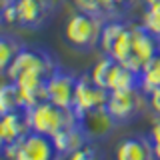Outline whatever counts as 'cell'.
Wrapping results in <instances>:
<instances>
[{"label":"cell","mask_w":160,"mask_h":160,"mask_svg":"<svg viewBox=\"0 0 160 160\" xmlns=\"http://www.w3.org/2000/svg\"><path fill=\"white\" fill-rule=\"evenodd\" d=\"M116 156L120 160H152L154 146L152 140L144 136H128L122 138L116 146Z\"/></svg>","instance_id":"13"},{"label":"cell","mask_w":160,"mask_h":160,"mask_svg":"<svg viewBox=\"0 0 160 160\" xmlns=\"http://www.w3.org/2000/svg\"><path fill=\"white\" fill-rule=\"evenodd\" d=\"M16 14L18 26L40 28L54 12L44 4V0H16Z\"/></svg>","instance_id":"12"},{"label":"cell","mask_w":160,"mask_h":160,"mask_svg":"<svg viewBox=\"0 0 160 160\" xmlns=\"http://www.w3.org/2000/svg\"><path fill=\"white\" fill-rule=\"evenodd\" d=\"M144 6H158L160 8V0H142Z\"/></svg>","instance_id":"24"},{"label":"cell","mask_w":160,"mask_h":160,"mask_svg":"<svg viewBox=\"0 0 160 160\" xmlns=\"http://www.w3.org/2000/svg\"><path fill=\"white\" fill-rule=\"evenodd\" d=\"M2 154L10 160H54L58 158L54 138L42 132H30L24 140L12 146H4Z\"/></svg>","instance_id":"5"},{"label":"cell","mask_w":160,"mask_h":160,"mask_svg":"<svg viewBox=\"0 0 160 160\" xmlns=\"http://www.w3.org/2000/svg\"><path fill=\"white\" fill-rule=\"evenodd\" d=\"M96 148H94V144H92V140H88L84 146H80L76 152H72L68 158H72V160H88V158H94L96 156Z\"/></svg>","instance_id":"20"},{"label":"cell","mask_w":160,"mask_h":160,"mask_svg":"<svg viewBox=\"0 0 160 160\" xmlns=\"http://www.w3.org/2000/svg\"><path fill=\"white\" fill-rule=\"evenodd\" d=\"M138 0H72L78 10L96 14L102 20L108 18H126Z\"/></svg>","instance_id":"11"},{"label":"cell","mask_w":160,"mask_h":160,"mask_svg":"<svg viewBox=\"0 0 160 160\" xmlns=\"http://www.w3.org/2000/svg\"><path fill=\"white\" fill-rule=\"evenodd\" d=\"M148 108V94L142 88L128 90H110L106 100V110L116 120V124L132 122Z\"/></svg>","instance_id":"3"},{"label":"cell","mask_w":160,"mask_h":160,"mask_svg":"<svg viewBox=\"0 0 160 160\" xmlns=\"http://www.w3.org/2000/svg\"><path fill=\"white\" fill-rule=\"evenodd\" d=\"M150 140L154 146V158H160V116H154L152 128H150Z\"/></svg>","instance_id":"21"},{"label":"cell","mask_w":160,"mask_h":160,"mask_svg":"<svg viewBox=\"0 0 160 160\" xmlns=\"http://www.w3.org/2000/svg\"><path fill=\"white\" fill-rule=\"evenodd\" d=\"M158 50H160V38H156L152 32H148L142 24H134L132 26V50H130V56L124 64L128 68L140 72L142 66Z\"/></svg>","instance_id":"6"},{"label":"cell","mask_w":160,"mask_h":160,"mask_svg":"<svg viewBox=\"0 0 160 160\" xmlns=\"http://www.w3.org/2000/svg\"><path fill=\"white\" fill-rule=\"evenodd\" d=\"M140 24L152 32L156 38H160V8L158 6H146L140 16Z\"/></svg>","instance_id":"19"},{"label":"cell","mask_w":160,"mask_h":160,"mask_svg":"<svg viewBox=\"0 0 160 160\" xmlns=\"http://www.w3.org/2000/svg\"><path fill=\"white\" fill-rule=\"evenodd\" d=\"M54 138V146H56V152H58V158L60 156H70L72 152H76L80 146H84V144L88 142L86 134H84V130L78 126V124H74V126H70L66 130H62V132H58Z\"/></svg>","instance_id":"14"},{"label":"cell","mask_w":160,"mask_h":160,"mask_svg":"<svg viewBox=\"0 0 160 160\" xmlns=\"http://www.w3.org/2000/svg\"><path fill=\"white\" fill-rule=\"evenodd\" d=\"M76 82H78V76H74L70 72H62L58 68L46 80V100L64 108H72Z\"/></svg>","instance_id":"9"},{"label":"cell","mask_w":160,"mask_h":160,"mask_svg":"<svg viewBox=\"0 0 160 160\" xmlns=\"http://www.w3.org/2000/svg\"><path fill=\"white\" fill-rule=\"evenodd\" d=\"M24 108V100H22V92H20L18 84L12 80L4 82L2 90H0V114L2 112H10V110H18Z\"/></svg>","instance_id":"17"},{"label":"cell","mask_w":160,"mask_h":160,"mask_svg":"<svg viewBox=\"0 0 160 160\" xmlns=\"http://www.w3.org/2000/svg\"><path fill=\"white\" fill-rule=\"evenodd\" d=\"M148 110L154 116H160V86L148 92Z\"/></svg>","instance_id":"22"},{"label":"cell","mask_w":160,"mask_h":160,"mask_svg":"<svg viewBox=\"0 0 160 160\" xmlns=\"http://www.w3.org/2000/svg\"><path fill=\"white\" fill-rule=\"evenodd\" d=\"M104 20L96 14L78 10L66 20L64 26V38L72 48L88 52V50L96 48L100 42V34H102Z\"/></svg>","instance_id":"2"},{"label":"cell","mask_w":160,"mask_h":160,"mask_svg":"<svg viewBox=\"0 0 160 160\" xmlns=\"http://www.w3.org/2000/svg\"><path fill=\"white\" fill-rule=\"evenodd\" d=\"M120 64H122V62H118L116 58L104 54V56L92 66V70H90V78H92L98 86L106 88L108 92H110V90H112V84H114V78H116V72H118V68H120Z\"/></svg>","instance_id":"15"},{"label":"cell","mask_w":160,"mask_h":160,"mask_svg":"<svg viewBox=\"0 0 160 160\" xmlns=\"http://www.w3.org/2000/svg\"><path fill=\"white\" fill-rule=\"evenodd\" d=\"M20 50H22L20 40H16L10 34H2V38H0V70L2 72L10 66V62L16 58V54Z\"/></svg>","instance_id":"18"},{"label":"cell","mask_w":160,"mask_h":160,"mask_svg":"<svg viewBox=\"0 0 160 160\" xmlns=\"http://www.w3.org/2000/svg\"><path fill=\"white\" fill-rule=\"evenodd\" d=\"M28 118L34 132H42L46 136H56L58 132L78 124V116L72 108L58 106L50 100H42L28 108Z\"/></svg>","instance_id":"1"},{"label":"cell","mask_w":160,"mask_h":160,"mask_svg":"<svg viewBox=\"0 0 160 160\" xmlns=\"http://www.w3.org/2000/svg\"><path fill=\"white\" fill-rule=\"evenodd\" d=\"M138 74H140V88H142L146 94L150 90L160 86V50L144 64Z\"/></svg>","instance_id":"16"},{"label":"cell","mask_w":160,"mask_h":160,"mask_svg":"<svg viewBox=\"0 0 160 160\" xmlns=\"http://www.w3.org/2000/svg\"><path fill=\"white\" fill-rule=\"evenodd\" d=\"M108 100V90L98 86L92 78L88 76H78L76 82V92H74V102H72V110L76 112V116H82L84 112L98 106H106Z\"/></svg>","instance_id":"8"},{"label":"cell","mask_w":160,"mask_h":160,"mask_svg":"<svg viewBox=\"0 0 160 160\" xmlns=\"http://www.w3.org/2000/svg\"><path fill=\"white\" fill-rule=\"evenodd\" d=\"M32 132L26 108L10 110V112L0 114V146H12L24 140Z\"/></svg>","instance_id":"7"},{"label":"cell","mask_w":160,"mask_h":160,"mask_svg":"<svg viewBox=\"0 0 160 160\" xmlns=\"http://www.w3.org/2000/svg\"><path fill=\"white\" fill-rule=\"evenodd\" d=\"M78 126L84 130L88 140L96 142V140H104L112 132V128L116 126V120L110 116L106 106H98L78 116Z\"/></svg>","instance_id":"10"},{"label":"cell","mask_w":160,"mask_h":160,"mask_svg":"<svg viewBox=\"0 0 160 160\" xmlns=\"http://www.w3.org/2000/svg\"><path fill=\"white\" fill-rule=\"evenodd\" d=\"M44 4H46V6H48L50 10H52V12H56L58 6L62 4V0H44Z\"/></svg>","instance_id":"23"},{"label":"cell","mask_w":160,"mask_h":160,"mask_svg":"<svg viewBox=\"0 0 160 160\" xmlns=\"http://www.w3.org/2000/svg\"><path fill=\"white\" fill-rule=\"evenodd\" d=\"M56 70H58V62L54 60V56L48 50L22 46V50L16 54V58L10 62V66L2 74L6 80H16L18 76L28 74V72H42L46 76H50Z\"/></svg>","instance_id":"4"}]
</instances>
